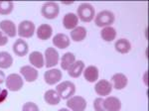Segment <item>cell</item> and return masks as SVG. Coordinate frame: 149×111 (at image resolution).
I'll list each match as a JSON object with an SVG mask.
<instances>
[{"mask_svg": "<svg viewBox=\"0 0 149 111\" xmlns=\"http://www.w3.org/2000/svg\"><path fill=\"white\" fill-rule=\"evenodd\" d=\"M84 69H85V62L83 61H76L68 69L69 76L71 78H77L83 74Z\"/></svg>", "mask_w": 149, "mask_h": 111, "instance_id": "2e32d148", "label": "cell"}, {"mask_svg": "<svg viewBox=\"0 0 149 111\" xmlns=\"http://www.w3.org/2000/svg\"><path fill=\"white\" fill-rule=\"evenodd\" d=\"M84 78L86 80H88V83H95V80H97L100 72H98V69L95 66H90L86 69H84L83 71Z\"/></svg>", "mask_w": 149, "mask_h": 111, "instance_id": "e0dca14e", "label": "cell"}, {"mask_svg": "<svg viewBox=\"0 0 149 111\" xmlns=\"http://www.w3.org/2000/svg\"><path fill=\"white\" fill-rule=\"evenodd\" d=\"M7 94H8V91H7V89H3V90H1V92H0V103L3 102V101L6 99Z\"/></svg>", "mask_w": 149, "mask_h": 111, "instance_id": "1f68e13d", "label": "cell"}, {"mask_svg": "<svg viewBox=\"0 0 149 111\" xmlns=\"http://www.w3.org/2000/svg\"><path fill=\"white\" fill-rule=\"evenodd\" d=\"M76 62V57L72 53H66L61 60V67L64 71H68L72 65Z\"/></svg>", "mask_w": 149, "mask_h": 111, "instance_id": "484cf974", "label": "cell"}, {"mask_svg": "<svg viewBox=\"0 0 149 111\" xmlns=\"http://www.w3.org/2000/svg\"><path fill=\"white\" fill-rule=\"evenodd\" d=\"M56 91L61 98H63V99H69L76 92V85L72 81L66 80L58 84L56 87Z\"/></svg>", "mask_w": 149, "mask_h": 111, "instance_id": "6da1fadb", "label": "cell"}, {"mask_svg": "<svg viewBox=\"0 0 149 111\" xmlns=\"http://www.w3.org/2000/svg\"><path fill=\"white\" fill-rule=\"evenodd\" d=\"M144 83H145V85H147L148 83H147V71L145 72V76H144Z\"/></svg>", "mask_w": 149, "mask_h": 111, "instance_id": "836d02e7", "label": "cell"}, {"mask_svg": "<svg viewBox=\"0 0 149 111\" xmlns=\"http://www.w3.org/2000/svg\"><path fill=\"white\" fill-rule=\"evenodd\" d=\"M93 108L95 111H105L104 106H103V99L100 97L95 98L93 101Z\"/></svg>", "mask_w": 149, "mask_h": 111, "instance_id": "f1b7e54d", "label": "cell"}, {"mask_svg": "<svg viewBox=\"0 0 149 111\" xmlns=\"http://www.w3.org/2000/svg\"><path fill=\"white\" fill-rule=\"evenodd\" d=\"M78 24H79V18L74 13H67L64 16L63 25L68 30H73L76 27H78Z\"/></svg>", "mask_w": 149, "mask_h": 111, "instance_id": "5bb4252c", "label": "cell"}, {"mask_svg": "<svg viewBox=\"0 0 149 111\" xmlns=\"http://www.w3.org/2000/svg\"><path fill=\"white\" fill-rule=\"evenodd\" d=\"M78 18L83 22H91L95 18V8L90 3H81L78 7Z\"/></svg>", "mask_w": 149, "mask_h": 111, "instance_id": "3957f363", "label": "cell"}, {"mask_svg": "<svg viewBox=\"0 0 149 111\" xmlns=\"http://www.w3.org/2000/svg\"><path fill=\"white\" fill-rule=\"evenodd\" d=\"M100 36L105 42H111L115 39L116 37V31L113 27L109 26V27L102 28V30L100 31Z\"/></svg>", "mask_w": 149, "mask_h": 111, "instance_id": "d4e9b609", "label": "cell"}, {"mask_svg": "<svg viewBox=\"0 0 149 111\" xmlns=\"http://www.w3.org/2000/svg\"><path fill=\"white\" fill-rule=\"evenodd\" d=\"M44 79L48 84H50V85L56 84L62 79V72L58 69H49V71H47L45 72Z\"/></svg>", "mask_w": 149, "mask_h": 111, "instance_id": "30bf717a", "label": "cell"}, {"mask_svg": "<svg viewBox=\"0 0 149 111\" xmlns=\"http://www.w3.org/2000/svg\"><path fill=\"white\" fill-rule=\"evenodd\" d=\"M95 90L100 96H107L111 93L112 85L109 80L102 79V80H98L95 83Z\"/></svg>", "mask_w": 149, "mask_h": 111, "instance_id": "9c48e42d", "label": "cell"}, {"mask_svg": "<svg viewBox=\"0 0 149 111\" xmlns=\"http://www.w3.org/2000/svg\"><path fill=\"white\" fill-rule=\"evenodd\" d=\"M41 13L44 18L46 19H54L58 17L60 13V6L56 2H47L42 6Z\"/></svg>", "mask_w": 149, "mask_h": 111, "instance_id": "277c9868", "label": "cell"}, {"mask_svg": "<svg viewBox=\"0 0 149 111\" xmlns=\"http://www.w3.org/2000/svg\"><path fill=\"white\" fill-rule=\"evenodd\" d=\"M35 33V24L32 21H22L18 26L17 34L21 38H31Z\"/></svg>", "mask_w": 149, "mask_h": 111, "instance_id": "8992f818", "label": "cell"}, {"mask_svg": "<svg viewBox=\"0 0 149 111\" xmlns=\"http://www.w3.org/2000/svg\"><path fill=\"white\" fill-rule=\"evenodd\" d=\"M67 106L72 111H85L86 108V101L81 96H73L67 101Z\"/></svg>", "mask_w": 149, "mask_h": 111, "instance_id": "52a82bcc", "label": "cell"}, {"mask_svg": "<svg viewBox=\"0 0 149 111\" xmlns=\"http://www.w3.org/2000/svg\"><path fill=\"white\" fill-rule=\"evenodd\" d=\"M59 53L54 48H48L45 51V66L46 67H53L58 65Z\"/></svg>", "mask_w": 149, "mask_h": 111, "instance_id": "ba28073f", "label": "cell"}, {"mask_svg": "<svg viewBox=\"0 0 149 111\" xmlns=\"http://www.w3.org/2000/svg\"><path fill=\"white\" fill-rule=\"evenodd\" d=\"M111 79H112V81H113L114 88L117 89V90L123 89L127 85V83H128V79H127L125 74H120V72L113 74Z\"/></svg>", "mask_w": 149, "mask_h": 111, "instance_id": "ac0fdd59", "label": "cell"}, {"mask_svg": "<svg viewBox=\"0 0 149 111\" xmlns=\"http://www.w3.org/2000/svg\"><path fill=\"white\" fill-rule=\"evenodd\" d=\"M114 48H115V50L118 53H120V54H127V53L130 52L131 45L127 39H119L118 41L115 42Z\"/></svg>", "mask_w": 149, "mask_h": 111, "instance_id": "cb8c5ba5", "label": "cell"}, {"mask_svg": "<svg viewBox=\"0 0 149 111\" xmlns=\"http://www.w3.org/2000/svg\"><path fill=\"white\" fill-rule=\"evenodd\" d=\"M22 111H39V107L34 102H26L23 105Z\"/></svg>", "mask_w": 149, "mask_h": 111, "instance_id": "f546056e", "label": "cell"}, {"mask_svg": "<svg viewBox=\"0 0 149 111\" xmlns=\"http://www.w3.org/2000/svg\"><path fill=\"white\" fill-rule=\"evenodd\" d=\"M6 87L10 91H18L23 87V78L17 74H11L5 79Z\"/></svg>", "mask_w": 149, "mask_h": 111, "instance_id": "5b68a950", "label": "cell"}, {"mask_svg": "<svg viewBox=\"0 0 149 111\" xmlns=\"http://www.w3.org/2000/svg\"><path fill=\"white\" fill-rule=\"evenodd\" d=\"M4 80H5V74L2 71H0V84L3 83Z\"/></svg>", "mask_w": 149, "mask_h": 111, "instance_id": "d6a6232c", "label": "cell"}, {"mask_svg": "<svg viewBox=\"0 0 149 111\" xmlns=\"http://www.w3.org/2000/svg\"><path fill=\"white\" fill-rule=\"evenodd\" d=\"M13 64V58L7 52H0V69H9Z\"/></svg>", "mask_w": 149, "mask_h": 111, "instance_id": "4316f807", "label": "cell"}, {"mask_svg": "<svg viewBox=\"0 0 149 111\" xmlns=\"http://www.w3.org/2000/svg\"><path fill=\"white\" fill-rule=\"evenodd\" d=\"M0 92H1V88H0Z\"/></svg>", "mask_w": 149, "mask_h": 111, "instance_id": "d590c367", "label": "cell"}, {"mask_svg": "<svg viewBox=\"0 0 149 111\" xmlns=\"http://www.w3.org/2000/svg\"><path fill=\"white\" fill-rule=\"evenodd\" d=\"M29 47L28 44L22 39H18L13 44V52L18 57H24L28 54Z\"/></svg>", "mask_w": 149, "mask_h": 111, "instance_id": "4fadbf2b", "label": "cell"}, {"mask_svg": "<svg viewBox=\"0 0 149 111\" xmlns=\"http://www.w3.org/2000/svg\"><path fill=\"white\" fill-rule=\"evenodd\" d=\"M14 4L12 1H0V14L8 15L13 11Z\"/></svg>", "mask_w": 149, "mask_h": 111, "instance_id": "83f0119b", "label": "cell"}, {"mask_svg": "<svg viewBox=\"0 0 149 111\" xmlns=\"http://www.w3.org/2000/svg\"><path fill=\"white\" fill-rule=\"evenodd\" d=\"M58 111H70L69 109H67V108H62V109L58 110Z\"/></svg>", "mask_w": 149, "mask_h": 111, "instance_id": "e575fe53", "label": "cell"}, {"mask_svg": "<svg viewBox=\"0 0 149 111\" xmlns=\"http://www.w3.org/2000/svg\"><path fill=\"white\" fill-rule=\"evenodd\" d=\"M114 14L109 10H103L100 11V13L95 16V23L97 27H109L114 22Z\"/></svg>", "mask_w": 149, "mask_h": 111, "instance_id": "7a4b0ae2", "label": "cell"}, {"mask_svg": "<svg viewBox=\"0 0 149 111\" xmlns=\"http://www.w3.org/2000/svg\"><path fill=\"white\" fill-rule=\"evenodd\" d=\"M44 99L46 101V103L50 105H57L61 101V97L58 94L56 90H53V89H49L45 92L44 94Z\"/></svg>", "mask_w": 149, "mask_h": 111, "instance_id": "7402d4cb", "label": "cell"}, {"mask_svg": "<svg viewBox=\"0 0 149 111\" xmlns=\"http://www.w3.org/2000/svg\"><path fill=\"white\" fill-rule=\"evenodd\" d=\"M105 111H119L121 109V102L117 97L109 96L103 100Z\"/></svg>", "mask_w": 149, "mask_h": 111, "instance_id": "8fae6325", "label": "cell"}, {"mask_svg": "<svg viewBox=\"0 0 149 111\" xmlns=\"http://www.w3.org/2000/svg\"><path fill=\"white\" fill-rule=\"evenodd\" d=\"M52 34H53V29L48 24H42L37 29V37L42 41L50 39Z\"/></svg>", "mask_w": 149, "mask_h": 111, "instance_id": "ffe728a7", "label": "cell"}, {"mask_svg": "<svg viewBox=\"0 0 149 111\" xmlns=\"http://www.w3.org/2000/svg\"><path fill=\"white\" fill-rule=\"evenodd\" d=\"M53 44L58 49H66L70 46V38L65 34H57L53 38Z\"/></svg>", "mask_w": 149, "mask_h": 111, "instance_id": "d6986e66", "label": "cell"}, {"mask_svg": "<svg viewBox=\"0 0 149 111\" xmlns=\"http://www.w3.org/2000/svg\"><path fill=\"white\" fill-rule=\"evenodd\" d=\"M7 43H8V38H7V36H5L0 31V47L5 46Z\"/></svg>", "mask_w": 149, "mask_h": 111, "instance_id": "4dcf8cb0", "label": "cell"}, {"mask_svg": "<svg viewBox=\"0 0 149 111\" xmlns=\"http://www.w3.org/2000/svg\"><path fill=\"white\" fill-rule=\"evenodd\" d=\"M0 29L2 32L5 33L8 37H15L16 36V26L10 20H3L0 22Z\"/></svg>", "mask_w": 149, "mask_h": 111, "instance_id": "9a60e30c", "label": "cell"}, {"mask_svg": "<svg viewBox=\"0 0 149 111\" xmlns=\"http://www.w3.org/2000/svg\"><path fill=\"white\" fill-rule=\"evenodd\" d=\"M20 72L28 83H33L38 78V71L37 69L30 66H24L20 69Z\"/></svg>", "mask_w": 149, "mask_h": 111, "instance_id": "7c38bea8", "label": "cell"}, {"mask_svg": "<svg viewBox=\"0 0 149 111\" xmlns=\"http://www.w3.org/2000/svg\"><path fill=\"white\" fill-rule=\"evenodd\" d=\"M86 29L85 27H81V26L76 27L71 32V38L74 42L84 41L86 39Z\"/></svg>", "mask_w": 149, "mask_h": 111, "instance_id": "603a6c76", "label": "cell"}, {"mask_svg": "<svg viewBox=\"0 0 149 111\" xmlns=\"http://www.w3.org/2000/svg\"><path fill=\"white\" fill-rule=\"evenodd\" d=\"M29 62H31L32 66H34L37 69H42L45 65L44 57H43V55L40 52H37V51L32 52L30 54V56H29Z\"/></svg>", "mask_w": 149, "mask_h": 111, "instance_id": "44dd1931", "label": "cell"}]
</instances>
